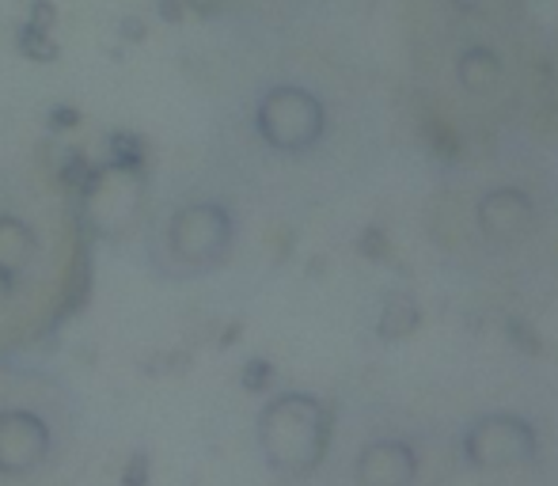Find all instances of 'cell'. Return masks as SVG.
Here are the masks:
<instances>
[{"label":"cell","instance_id":"cell-1","mask_svg":"<svg viewBox=\"0 0 558 486\" xmlns=\"http://www.w3.org/2000/svg\"><path fill=\"white\" fill-rule=\"evenodd\" d=\"M331 445V411L316 396L286 391L258 414V449L281 475H308Z\"/></svg>","mask_w":558,"mask_h":486},{"label":"cell","instance_id":"cell-2","mask_svg":"<svg viewBox=\"0 0 558 486\" xmlns=\"http://www.w3.org/2000/svg\"><path fill=\"white\" fill-rule=\"evenodd\" d=\"M255 130L274 153L301 156L327 133V107L301 84H278L255 107Z\"/></svg>","mask_w":558,"mask_h":486},{"label":"cell","instance_id":"cell-3","mask_svg":"<svg viewBox=\"0 0 558 486\" xmlns=\"http://www.w3.org/2000/svg\"><path fill=\"white\" fill-rule=\"evenodd\" d=\"M463 457L478 472H506L539 457V434L517 414H483L463 434Z\"/></svg>","mask_w":558,"mask_h":486},{"label":"cell","instance_id":"cell-4","mask_svg":"<svg viewBox=\"0 0 558 486\" xmlns=\"http://www.w3.org/2000/svg\"><path fill=\"white\" fill-rule=\"evenodd\" d=\"M141 202H145V183H141L137 168L107 163L92 175L84 214H88V224L99 240H122L141 217Z\"/></svg>","mask_w":558,"mask_h":486},{"label":"cell","instance_id":"cell-5","mask_svg":"<svg viewBox=\"0 0 558 486\" xmlns=\"http://www.w3.org/2000/svg\"><path fill=\"white\" fill-rule=\"evenodd\" d=\"M232 217L217 202H194L183 206L168 224V243L186 266H214L232 247Z\"/></svg>","mask_w":558,"mask_h":486},{"label":"cell","instance_id":"cell-6","mask_svg":"<svg viewBox=\"0 0 558 486\" xmlns=\"http://www.w3.org/2000/svg\"><path fill=\"white\" fill-rule=\"evenodd\" d=\"M478 232L494 243V247H513L524 240L536 224V206L521 186H494L478 198L475 206Z\"/></svg>","mask_w":558,"mask_h":486},{"label":"cell","instance_id":"cell-7","mask_svg":"<svg viewBox=\"0 0 558 486\" xmlns=\"http://www.w3.org/2000/svg\"><path fill=\"white\" fill-rule=\"evenodd\" d=\"M50 452V429L35 411L0 414V472L27 475Z\"/></svg>","mask_w":558,"mask_h":486},{"label":"cell","instance_id":"cell-8","mask_svg":"<svg viewBox=\"0 0 558 486\" xmlns=\"http://www.w3.org/2000/svg\"><path fill=\"white\" fill-rule=\"evenodd\" d=\"M418 479V457L407 441L384 437L361 449L357 486H414Z\"/></svg>","mask_w":558,"mask_h":486},{"label":"cell","instance_id":"cell-9","mask_svg":"<svg viewBox=\"0 0 558 486\" xmlns=\"http://www.w3.org/2000/svg\"><path fill=\"white\" fill-rule=\"evenodd\" d=\"M35 247H38V236L23 217H12V214H0V274L4 278H20L27 274V266L35 263Z\"/></svg>","mask_w":558,"mask_h":486},{"label":"cell","instance_id":"cell-10","mask_svg":"<svg viewBox=\"0 0 558 486\" xmlns=\"http://www.w3.org/2000/svg\"><path fill=\"white\" fill-rule=\"evenodd\" d=\"M501 76H506V69H501V58L490 46H468V50L460 53V61H456V81H460V88L471 92V96H490V92H498Z\"/></svg>","mask_w":558,"mask_h":486},{"label":"cell","instance_id":"cell-11","mask_svg":"<svg viewBox=\"0 0 558 486\" xmlns=\"http://www.w3.org/2000/svg\"><path fill=\"white\" fill-rule=\"evenodd\" d=\"M414 327H418V308H414L411 296H403V293L388 296V304H384V316H380V335H384V339H407Z\"/></svg>","mask_w":558,"mask_h":486},{"label":"cell","instance_id":"cell-12","mask_svg":"<svg viewBox=\"0 0 558 486\" xmlns=\"http://www.w3.org/2000/svg\"><path fill=\"white\" fill-rule=\"evenodd\" d=\"M456 8H460V12H478V8L486 4V0H452Z\"/></svg>","mask_w":558,"mask_h":486},{"label":"cell","instance_id":"cell-13","mask_svg":"<svg viewBox=\"0 0 558 486\" xmlns=\"http://www.w3.org/2000/svg\"><path fill=\"white\" fill-rule=\"evenodd\" d=\"M8 296H12V278H4V274H0V304H4Z\"/></svg>","mask_w":558,"mask_h":486}]
</instances>
